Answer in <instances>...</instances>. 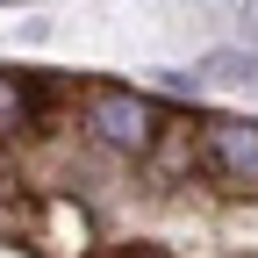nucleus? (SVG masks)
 Here are the masks:
<instances>
[{"mask_svg":"<svg viewBox=\"0 0 258 258\" xmlns=\"http://www.w3.org/2000/svg\"><path fill=\"white\" fill-rule=\"evenodd\" d=\"M86 129L122 158H151L165 137V108L137 86H86Z\"/></svg>","mask_w":258,"mask_h":258,"instance_id":"f257e3e1","label":"nucleus"},{"mask_svg":"<svg viewBox=\"0 0 258 258\" xmlns=\"http://www.w3.org/2000/svg\"><path fill=\"white\" fill-rule=\"evenodd\" d=\"M201 172L222 194H258V122H244V115L201 122Z\"/></svg>","mask_w":258,"mask_h":258,"instance_id":"f03ea898","label":"nucleus"},{"mask_svg":"<svg viewBox=\"0 0 258 258\" xmlns=\"http://www.w3.org/2000/svg\"><path fill=\"white\" fill-rule=\"evenodd\" d=\"M29 244L43 258H93V222L72 194H43L29 201Z\"/></svg>","mask_w":258,"mask_h":258,"instance_id":"7ed1b4c3","label":"nucleus"},{"mask_svg":"<svg viewBox=\"0 0 258 258\" xmlns=\"http://www.w3.org/2000/svg\"><path fill=\"white\" fill-rule=\"evenodd\" d=\"M36 129V86L15 79V72H0V144H15Z\"/></svg>","mask_w":258,"mask_h":258,"instance_id":"20e7f679","label":"nucleus"},{"mask_svg":"<svg viewBox=\"0 0 258 258\" xmlns=\"http://www.w3.org/2000/svg\"><path fill=\"white\" fill-rule=\"evenodd\" d=\"M201 72H208L215 86H258V50H208Z\"/></svg>","mask_w":258,"mask_h":258,"instance_id":"39448f33","label":"nucleus"},{"mask_svg":"<svg viewBox=\"0 0 258 258\" xmlns=\"http://www.w3.org/2000/svg\"><path fill=\"white\" fill-rule=\"evenodd\" d=\"M115 258H165V251H137V244H129V251H115Z\"/></svg>","mask_w":258,"mask_h":258,"instance_id":"423d86ee","label":"nucleus"},{"mask_svg":"<svg viewBox=\"0 0 258 258\" xmlns=\"http://www.w3.org/2000/svg\"><path fill=\"white\" fill-rule=\"evenodd\" d=\"M251 36H258V8H251Z\"/></svg>","mask_w":258,"mask_h":258,"instance_id":"0eeeda50","label":"nucleus"}]
</instances>
